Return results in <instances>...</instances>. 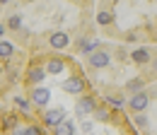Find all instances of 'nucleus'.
Returning <instances> with one entry per match:
<instances>
[{
	"label": "nucleus",
	"instance_id": "f257e3e1",
	"mask_svg": "<svg viewBox=\"0 0 157 135\" xmlns=\"http://www.w3.org/2000/svg\"><path fill=\"white\" fill-rule=\"evenodd\" d=\"M65 118H68V114H65V109H63V106H53V109H46V111H44V116H41L44 126H46V128H53V130L58 128V126L63 123V121H65Z\"/></svg>",
	"mask_w": 157,
	"mask_h": 135
},
{
	"label": "nucleus",
	"instance_id": "f03ea898",
	"mask_svg": "<svg viewBox=\"0 0 157 135\" xmlns=\"http://www.w3.org/2000/svg\"><path fill=\"white\" fill-rule=\"evenodd\" d=\"M97 111V99L94 96H82V99H78V104H75V114L80 116V118H87V116H92Z\"/></svg>",
	"mask_w": 157,
	"mask_h": 135
},
{
	"label": "nucleus",
	"instance_id": "7ed1b4c3",
	"mask_svg": "<svg viewBox=\"0 0 157 135\" xmlns=\"http://www.w3.org/2000/svg\"><path fill=\"white\" fill-rule=\"evenodd\" d=\"M150 106V94L147 92H138L128 99V109L136 111V114H145V109Z\"/></svg>",
	"mask_w": 157,
	"mask_h": 135
},
{
	"label": "nucleus",
	"instance_id": "20e7f679",
	"mask_svg": "<svg viewBox=\"0 0 157 135\" xmlns=\"http://www.w3.org/2000/svg\"><path fill=\"white\" fill-rule=\"evenodd\" d=\"M87 63H90V68H94V70L109 68V65H111V53L101 48V51H97V53H92V56L87 58Z\"/></svg>",
	"mask_w": 157,
	"mask_h": 135
},
{
	"label": "nucleus",
	"instance_id": "39448f33",
	"mask_svg": "<svg viewBox=\"0 0 157 135\" xmlns=\"http://www.w3.org/2000/svg\"><path fill=\"white\" fill-rule=\"evenodd\" d=\"M60 87H63L68 94H82V92H85V80L80 75H70L68 80L60 82Z\"/></svg>",
	"mask_w": 157,
	"mask_h": 135
},
{
	"label": "nucleus",
	"instance_id": "423d86ee",
	"mask_svg": "<svg viewBox=\"0 0 157 135\" xmlns=\"http://www.w3.org/2000/svg\"><path fill=\"white\" fill-rule=\"evenodd\" d=\"M29 99H32V104H36V106H48L51 89H48V87H34V89L29 92Z\"/></svg>",
	"mask_w": 157,
	"mask_h": 135
},
{
	"label": "nucleus",
	"instance_id": "0eeeda50",
	"mask_svg": "<svg viewBox=\"0 0 157 135\" xmlns=\"http://www.w3.org/2000/svg\"><path fill=\"white\" fill-rule=\"evenodd\" d=\"M46 68H41V65H32L29 70H27V82H32L34 87H41V82L46 80Z\"/></svg>",
	"mask_w": 157,
	"mask_h": 135
},
{
	"label": "nucleus",
	"instance_id": "6e6552de",
	"mask_svg": "<svg viewBox=\"0 0 157 135\" xmlns=\"http://www.w3.org/2000/svg\"><path fill=\"white\" fill-rule=\"evenodd\" d=\"M68 43H70V36H68L65 32H53V34L48 36V46H51V48H56V51L68 48Z\"/></svg>",
	"mask_w": 157,
	"mask_h": 135
},
{
	"label": "nucleus",
	"instance_id": "1a4fd4ad",
	"mask_svg": "<svg viewBox=\"0 0 157 135\" xmlns=\"http://www.w3.org/2000/svg\"><path fill=\"white\" fill-rule=\"evenodd\" d=\"M99 46H101V41H99V39H80V41H78L80 53H87V58L92 56V53H97V51H101Z\"/></svg>",
	"mask_w": 157,
	"mask_h": 135
},
{
	"label": "nucleus",
	"instance_id": "9d476101",
	"mask_svg": "<svg viewBox=\"0 0 157 135\" xmlns=\"http://www.w3.org/2000/svg\"><path fill=\"white\" fill-rule=\"evenodd\" d=\"M44 68H46V73H48V75H60V73L65 70V60L58 58V56H56V58H48V63H46Z\"/></svg>",
	"mask_w": 157,
	"mask_h": 135
},
{
	"label": "nucleus",
	"instance_id": "9b49d317",
	"mask_svg": "<svg viewBox=\"0 0 157 135\" xmlns=\"http://www.w3.org/2000/svg\"><path fill=\"white\" fill-rule=\"evenodd\" d=\"M131 60L136 63V65H145V63H150L152 56H150V51L147 48H136L133 53H131Z\"/></svg>",
	"mask_w": 157,
	"mask_h": 135
},
{
	"label": "nucleus",
	"instance_id": "f8f14e48",
	"mask_svg": "<svg viewBox=\"0 0 157 135\" xmlns=\"http://www.w3.org/2000/svg\"><path fill=\"white\" fill-rule=\"evenodd\" d=\"M126 92H131V94L145 92V80H143V77H133V80H128V82H126Z\"/></svg>",
	"mask_w": 157,
	"mask_h": 135
},
{
	"label": "nucleus",
	"instance_id": "ddd939ff",
	"mask_svg": "<svg viewBox=\"0 0 157 135\" xmlns=\"http://www.w3.org/2000/svg\"><path fill=\"white\" fill-rule=\"evenodd\" d=\"M15 53V46H12V41H7V39H0V58L7 63L10 58Z\"/></svg>",
	"mask_w": 157,
	"mask_h": 135
},
{
	"label": "nucleus",
	"instance_id": "4468645a",
	"mask_svg": "<svg viewBox=\"0 0 157 135\" xmlns=\"http://www.w3.org/2000/svg\"><path fill=\"white\" fill-rule=\"evenodd\" d=\"M12 135H44V128H39V126H22V128H15Z\"/></svg>",
	"mask_w": 157,
	"mask_h": 135
},
{
	"label": "nucleus",
	"instance_id": "2eb2a0df",
	"mask_svg": "<svg viewBox=\"0 0 157 135\" xmlns=\"http://www.w3.org/2000/svg\"><path fill=\"white\" fill-rule=\"evenodd\" d=\"M133 126H136L138 130H147V128H150V118H147V114H136V116H133Z\"/></svg>",
	"mask_w": 157,
	"mask_h": 135
},
{
	"label": "nucleus",
	"instance_id": "dca6fc26",
	"mask_svg": "<svg viewBox=\"0 0 157 135\" xmlns=\"http://www.w3.org/2000/svg\"><path fill=\"white\" fill-rule=\"evenodd\" d=\"M53 133H56V135H75V128H73V121H70V118H65V121L60 123V126L56 128V130H53Z\"/></svg>",
	"mask_w": 157,
	"mask_h": 135
},
{
	"label": "nucleus",
	"instance_id": "f3484780",
	"mask_svg": "<svg viewBox=\"0 0 157 135\" xmlns=\"http://www.w3.org/2000/svg\"><path fill=\"white\" fill-rule=\"evenodd\" d=\"M12 101H15V104H17V109H22L27 116L32 114V99H24V96L17 94V96H12Z\"/></svg>",
	"mask_w": 157,
	"mask_h": 135
},
{
	"label": "nucleus",
	"instance_id": "a211bd4d",
	"mask_svg": "<svg viewBox=\"0 0 157 135\" xmlns=\"http://www.w3.org/2000/svg\"><path fill=\"white\" fill-rule=\"evenodd\" d=\"M111 22H114V15H111V12H106V10L97 12V24H101V27H109Z\"/></svg>",
	"mask_w": 157,
	"mask_h": 135
},
{
	"label": "nucleus",
	"instance_id": "6ab92c4d",
	"mask_svg": "<svg viewBox=\"0 0 157 135\" xmlns=\"http://www.w3.org/2000/svg\"><path fill=\"white\" fill-rule=\"evenodd\" d=\"M5 24H7L12 32H20V29H22V17H20V15H12V17L5 19Z\"/></svg>",
	"mask_w": 157,
	"mask_h": 135
},
{
	"label": "nucleus",
	"instance_id": "aec40b11",
	"mask_svg": "<svg viewBox=\"0 0 157 135\" xmlns=\"http://www.w3.org/2000/svg\"><path fill=\"white\" fill-rule=\"evenodd\" d=\"M2 128H12V130H15V128H17V116L15 114H5L2 116Z\"/></svg>",
	"mask_w": 157,
	"mask_h": 135
},
{
	"label": "nucleus",
	"instance_id": "412c9836",
	"mask_svg": "<svg viewBox=\"0 0 157 135\" xmlns=\"http://www.w3.org/2000/svg\"><path fill=\"white\" fill-rule=\"evenodd\" d=\"M92 116H94L97 121H101V123H106V121L111 118V116H109V111H106V106H97V111H94Z\"/></svg>",
	"mask_w": 157,
	"mask_h": 135
},
{
	"label": "nucleus",
	"instance_id": "4be33fe9",
	"mask_svg": "<svg viewBox=\"0 0 157 135\" xmlns=\"http://www.w3.org/2000/svg\"><path fill=\"white\" fill-rule=\"evenodd\" d=\"M106 101H109L114 109H123V106H126V101H123L121 96H106Z\"/></svg>",
	"mask_w": 157,
	"mask_h": 135
},
{
	"label": "nucleus",
	"instance_id": "5701e85b",
	"mask_svg": "<svg viewBox=\"0 0 157 135\" xmlns=\"http://www.w3.org/2000/svg\"><path fill=\"white\" fill-rule=\"evenodd\" d=\"M82 130H85V135H90V133H92V123H90L87 118H82Z\"/></svg>",
	"mask_w": 157,
	"mask_h": 135
},
{
	"label": "nucleus",
	"instance_id": "b1692460",
	"mask_svg": "<svg viewBox=\"0 0 157 135\" xmlns=\"http://www.w3.org/2000/svg\"><path fill=\"white\" fill-rule=\"evenodd\" d=\"M133 41H138V36L133 32H128V34H126V43H133Z\"/></svg>",
	"mask_w": 157,
	"mask_h": 135
},
{
	"label": "nucleus",
	"instance_id": "393cba45",
	"mask_svg": "<svg viewBox=\"0 0 157 135\" xmlns=\"http://www.w3.org/2000/svg\"><path fill=\"white\" fill-rule=\"evenodd\" d=\"M7 77H10V82H17V73H15V70H10V75H7Z\"/></svg>",
	"mask_w": 157,
	"mask_h": 135
},
{
	"label": "nucleus",
	"instance_id": "a878e982",
	"mask_svg": "<svg viewBox=\"0 0 157 135\" xmlns=\"http://www.w3.org/2000/svg\"><path fill=\"white\" fill-rule=\"evenodd\" d=\"M152 70H155V73H157V60H152Z\"/></svg>",
	"mask_w": 157,
	"mask_h": 135
},
{
	"label": "nucleus",
	"instance_id": "bb28decb",
	"mask_svg": "<svg viewBox=\"0 0 157 135\" xmlns=\"http://www.w3.org/2000/svg\"><path fill=\"white\" fill-rule=\"evenodd\" d=\"M0 5H10V0H0Z\"/></svg>",
	"mask_w": 157,
	"mask_h": 135
},
{
	"label": "nucleus",
	"instance_id": "cd10ccee",
	"mask_svg": "<svg viewBox=\"0 0 157 135\" xmlns=\"http://www.w3.org/2000/svg\"><path fill=\"white\" fill-rule=\"evenodd\" d=\"M24 2H34V0H24Z\"/></svg>",
	"mask_w": 157,
	"mask_h": 135
},
{
	"label": "nucleus",
	"instance_id": "c85d7f7f",
	"mask_svg": "<svg viewBox=\"0 0 157 135\" xmlns=\"http://www.w3.org/2000/svg\"><path fill=\"white\" fill-rule=\"evenodd\" d=\"M90 135H94V133H90Z\"/></svg>",
	"mask_w": 157,
	"mask_h": 135
}]
</instances>
